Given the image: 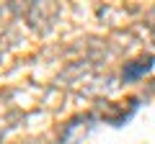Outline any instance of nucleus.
<instances>
[{
  "mask_svg": "<svg viewBox=\"0 0 155 144\" xmlns=\"http://www.w3.org/2000/svg\"><path fill=\"white\" fill-rule=\"evenodd\" d=\"M153 62H155V59L140 62L137 67H127V70H124V80H134V77H140L142 72H150V67H153Z\"/></svg>",
  "mask_w": 155,
  "mask_h": 144,
  "instance_id": "nucleus-1",
  "label": "nucleus"
}]
</instances>
